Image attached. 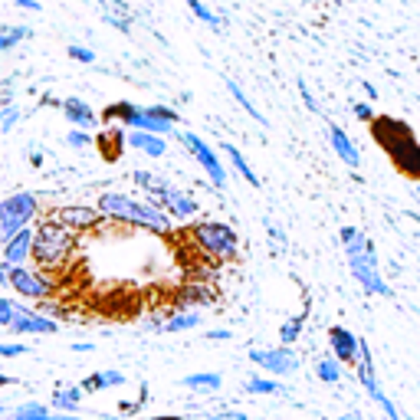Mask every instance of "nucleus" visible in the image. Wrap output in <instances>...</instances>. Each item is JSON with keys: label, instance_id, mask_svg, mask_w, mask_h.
<instances>
[{"label": "nucleus", "instance_id": "obj_31", "mask_svg": "<svg viewBox=\"0 0 420 420\" xmlns=\"http://www.w3.org/2000/svg\"><path fill=\"white\" fill-rule=\"evenodd\" d=\"M16 119H20V108L14 102H3L0 105V132H14Z\"/></svg>", "mask_w": 420, "mask_h": 420}, {"label": "nucleus", "instance_id": "obj_41", "mask_svg": "<svg viewBox=\"0 0 420 420\" xmlns=\"http://www.w3.org/2000/svg\"><path fill=\"white\" fill-rule=\"evenodd\" d=\"M226 338H233L230 329H210L207 331V342H226Z\"/></svg>", "mask_w": 420, "mask_h": 420}, {"label": "nucleus", "instance_id": "obj_8", "mask_svg": "<svg viewBox=\"0 0 420 420\" xmlns=\"http://www.w3.org/2000/svg\"><path fill=\"white\" fill-rule=\"evenodd\" d=\"M7 285L14 289L16 296H23V299H33V302L49 299V292H53V285L46 283L40 272L27 270V266H10V270H7Z\"/></svg>", "mask_w": 420, "mask_h": 420}, {"label": "nucleus", "instance_id": "obj_18", "mask_svg": "<svg viewBox=\"0 0 420 420\" xmlns=\"http://www.w3.org/2000/svg\"><path fill=\"white\" fill-rule=\"evenodd\" d=\"M95 141H99V148H102L105 161H119L121 145H125V128H108V132H102Z\"/></svg>", "mask_w": 420, "mask_h": 420}, {"label": "nucleus", "instance_id": "obj_32", "mask_svg": "<svg viewBox=\"0 0 420 420\" xmlns=\"http://www.w3.org/2000/svg\"><path fill=\"white\" fill-rule=\"evenodd\" d=\"M46 414H49V410H46V404H23L14 417H7V420H43Z\"/></svg>", "mask_w": 420, "mask_h": 420}, {"label": "nucleus", "instance_id": "obj_16", "mask_svg": "<svg viewBox=\"0 0 420 420\" xmlns=\"http://www.w3.org/2000/svg\"><path fill=\"white\" fill-rule=\"evenodd\" d=\"M125 145L132 151H141V154H148V158H161L167 151L165 138L161 135H151V132H125Z\"/></svg>", "mask_w": 420, "mask_h": 420}, {"label": "nucleus", "instance_id": "obj_36", "mask_svg": "<svg viewBox=\"0 0 420 420\" xmlns=\"http://www.w3.org/2000/svg\"><path fill=\"white\" fill-rule=\"evenodd\" d=\"M66 145H69V148H89L92 135L86 132V128H75V132H69V135H66Z\"/></svg>", "mask_w": 420, "mask_h": 420}, {"label": "nucleus", "instance_id": "obj_27", "mask_svg": "<svg viewBox=\"0 0 420 420\" xmlns=\"http://www.w3.org/2000/svg\"><path fill=\"white\" fill-rule=\"evenodd\" d=\"M302 325H305V312H302V315H292L289 322H283V325H279V342H283V345H292V342H299Z\"/></svg>", "mask_w": 420, "mask_h": 420}, {"label": "nucleus", "instance_id": "obj_48", "mask_svg": "<svg viewBox=\"0 0 420 420\" xmlns=\"http://www.w3.org/2000/svg\"><path fill=\"white\" fill-rule=\"evenodd\" d=\"M7 384H14V377H7V375H0V388H7Z\"/></svg>", "mask_w": 420, "mask_h": 420}, {"label": "nucleus", "instance_id": "obj_51", "mask_svg": "<svg viewBox=\"0 0 420 420\" xmlns=\"http://www.w3.org/2000/svg\"><path fill=\"white\" fill-rule=\"evenodd\" d=\"M417 197H420V187H417Z\"/></svg>", "mask_w": 420, "mask_h": 420}, {"label": "nucleus", "instance_id": "obj_43", "mask_svg": "<svg viewBox=\"0 0 420 420\" xmlns=\"http://www.w3.org/2000/svg\"><path fill=\"white\" fill-rule=\"evenodd\" d=\"M200 420H246V414L233 410V414H213V417H200Z\"/></svg>", "mask_w": 420, "mask_h": 420}, {"label": "nucleus", "instance_id": "obj_21", "mask_svg": "<svg viewBox=\"0 0 420 420\" xmlns=\"http://www.w3.org/2000/svg\"><path fill=\"white\" fill-rule=\"evenodd\" d=\"M224 154L230 158V165H233V171L240 174L246 184H253V187H259V178H256V171L250 165H246V158H243L240 151H237V145H224Z\"/></svg>", "mask_w": 420, "mask_h": 420}, {"label": "nucleus", "instance_id": "obj_7", "mask_svg": "<svg viewBox=\"0 0 420 420\" xmlns=\"http://www.w3.org/2000/svg\"><path fill=\"white\" fill-rule=\"evenodd\" d=\"M250 361H253L256 368H263V371H270V375H276V377H285V375H296V371H299V355L289 345L250 348Z\"/></svg>", "mask_w": 420, "mask_h": 420}, {"label": "nucleus", "instance_id": "obj_20", "mask_svg": "<svg viewBox=\"0 0 420 420\" xmlns=\"http://www.w3.org/2000/svg\"><path fill=\"white\" fill-rule=\"evenodd\" d=\"M226 89H230V95L237 99V105H240V108L246 112V115H250V119L259 121V125H266V115H263V112H259V108H256V105L250 102V95L243 92V86L237 82V79H226Z\"/></svg>", "mask_w": 420, "mask_h": 420}, {"label": "nucleus", "instance_id": "obj_2", "mask_svg": "<svg viewBox=\"0 0 420 420\" xmlns=\"http://www.w3.org/2000/svg\"><path fill=\"white\" fill-rule=\"evenodd\" d=\"M99 213L105 220L145 226V230H154V233H171V217L165 210L154 207L151 200H135V197L119 194V191H108V194L99 197Z\"/></svg>", "mask_w": 420, "mask_h": 420}, {"label": "nucleus", "instance_id": "obj_19", "mask_svg": "<svg viewBox=\"0 0 420 420\" xmlns=\"http://www.w3.org/2000/svg\"><path fill=\"white\" fill-rule=\"evenodd\" d=\"M125 384V375L121 371H95V375H89L79 388L82 390H102V388H121Z\"/></svg>", "mask_w": 420, "mask_h": 420}, {"label": "nucleus", "instance_id": "obj_34", "mask_svg": "<svg viewBox=\"0 0 420 420\" xmlns=\"http://www.w3.org/2000/svg\"><path fill=\"white\" fill-rule=\"evenodd\" d=\"M66 56H69V60H75V62H86V66H92V62H95V53H92L89 46H79V43L66 46Z\"/></svg>", "mask_w": 420, "mask_h": 420}, {"label": "nucleus", "instance_id": "obj_45", "mask_svg": "<svg viewBox=\"0 0 420 420\" xmlns=\"http://www.w3.org/2000/svg\"><path fill=\"white\" fill-rule=\"evenodd\" d=\"M361 89H364V95H368V99H377V89L371 86V82H361Z\"/></svg>", "mask_w": 420, "mask_h": 420}, {"label": "nucleus", "instance_id": "obj_40", "mask_svg": "<svg viewBox=\"0 0 420 420\" xmlns=\"http://www.w3.org/2000/svg\"><path fill=\"white\" fill-rule=\"evenodd\" d=\"M0 355L3 358H20V355H27V345H3L0 342Z\"/></svg>", "mask_w": 420, "mask_h": 420}, {"label": "nucleus", "instance_id": "obj_28", "mask_svg": "<svg viewBox=\"0 0 420 420\" xmlns=\"http://www.w3.org/2000/svg\"><path fill=\"white\" fill-rule=\"evenodd\" d=\"M187 7H191V14H194L197 20H204L207 27H213V30H224V16H217L210 7H204V0H187Z\"/></svg>", "mask_w": 420, "mask_h": 420}, {"label": "nucleus", "instance_id": "obj_37", "mask_svg": "<svg viewBox=\"0 0 420 420\" xmlns=\"http://www.w3.org/2000/svg\"><path fill=\"white\" fill-rule=\"evenodd\" d=\"M266 233H270L272 246H276L279 253H283L285 246H289V240H285V233H283V230H279V226H276V224H272V220H266Z\"/></svg>", "mask_w": 420, "mask_h": 420}, {"label": "nucleus", "instance_id": "obj_13", "mask_svg": "<svg viewBox=\"0 0 420 420\" xmlns=\"http://www.w3.org/2000/svg\"><path fill=\"white\" fill-rule=\"evenodd\" d=\"M33 253V226H23L16 230L10 240L3 243V263L7 266H23Z\"/></svg>", "mask_w": 420, "mask_h": 420}, {"label": "nucleus", "instance_id": "obj_38", "mask_svg": "<svg viewBox=\"0 0 420 420\" xmlns=\"http://www.w3.org/2000/svg\"><path fill=\"white\" fill-rule=\"evenodd\" d=\"M299 95H302V102H305V108H309V112H315V115L322 112V105H318V99H315L312 89H309V86H305L302 79H299Z\"/></svg>", "mask_w": 420, "mask_h": 420}, {"label": "nucleus", "instance_id": "obj_4", "mask_svg": "<svg viewBox=\"0 0 420 420\" xmlns=\"http://www.w3.org/2000/svg\"><path fill=\"white\" fill-rule=\"evenodd\" d=\"M191 237H194L197 246L207 256H213V259H233V256L240 253V237H237V230L220 224V220H204V224H197Z\"/></svg>", "mask_w": 420, "mask_h": 420}, {"label": "nucleus", "instance_id": "obj_25", "mask_svg": "<svg viewBox=\"0 0 420 420\" xmlns=\"http://www.w3.org/2000/svg\"><path fill=\"white\" fill-rule=\"evenodd\" d=\"M243 390L246 394H283V384L272 381V377H263V375H253L243 381Z\"/></svg>", "mask_w": 420, "mask_h": 420}, {"label": "nucleus", "instance_id": "obj_11", "mask_svg": "<svg viewBox=\"0 0 420 420\" xmlns=\"http://www.w3.org/2000/svg\"><path fill=\"white\" fill-rule=\"evenodd\" d=\"M329 345L335 351V358L342 364H355L358 361V335L348 331L345 325H331L329 329Z\"/></svg>", "mask_w": 420, "mask_h": 420}, {"label": "nucleus", "instance_id": "obj_30", "mask_svg": "<svg viewBox=\"0 0 420 420\" xmlns=\"http://www.w3.org/2000/svg\"><path fill=\"white\" fill-rule=\"evenodd\" d=\"M200 325V315L197 312H180V315H174V318H167L165 322V331H187V329H197Z\"/></svg>", "mask_w": 420, "mask_h": 420}, {"label": "nucleus", "instance_id": "obj_12", "mask_svg": "<svg viewBox=\"0 0 420 420\" xmlns=\"http://www.w3.org/2000/svg\"><path fill=\"white\" fill-rule=\"evenodd\" d=\"M325 135H329V145H331V151L345 161L351 171H358V165H361V154H358V148H355V141L348 138V132L342 128V125H335V121H329V128H325Z\"/></svg>", "mask_w": 420, "mask_h": 420}, {"label": "nucleus", "instance_id": "obj_6", "mask_svg": "<svg viewBox=\"0 0 420 420\" xmlns=\"http://www.w3.org/2000/svg\"><path fill=\"white\" fill-rule=\"evenodd\" d=\"M171 135L178 138L180 145H184V148L194 154L197 165H200L210 174V184H213L217 191H224V187H226V171H224V165H220V158H217V151L210 148L204 138H197L194 132H171Z\"/></svg>", "mask_w": 420, "mask_h": 420}, {"label": "nucleus", "instance_id": "obj_5", "mask_svg": "<svg viewBox=\"0 0 420 420\" xmlns=\"http://www.w3.org/2000/svg\"><path fill=\"white\" fill-rule=\"evenodd\" d=\"M36 213H40V207H36V197L30 191H16V194L3 197L0 200V243H7L16 230L30 226Z\"/></svg>", "mask_w": 420, "mask_h": 420}, {"label": "nucleus", "instance_id": "obj_26", "mask_svg": "<svg viewBox=\"0 0 420 420\" xmlns=\"http://www.w3.org/2000/svg\"><path fill=\"white\" fill-rule=\"evenodd\" d=\"M33 30L30 27H3L0 30V53H10L16 43H23V40H30Z\"/></svg>", "mask_w": 420, "mask_h": 420}, {"label": "nucleus", "instance_id": "obj_50", "mask_svg": "<svg viewBox=\"0 0 420 420\" xmlns=\"http://www.w3.org/2000/svg\"><path fill=\"white\" fill-rule=\"evenodd\" d=\"M154 420H178V417H154Z\"/></svg>", "mask_w": 420, "mask_h": 420}, {"label": "nucleus", "instance_id": "obj_46", "mask_svg": "<svg viewBox=\"0 0 420 420\" xmlns=\"http://www.w3.org/2000/svg\"><path fill=\"white\" fill-rule=\"evenodd\" d=\"M7 270H10V266H7V263H0V285H7Z\"/></svg>", "mask_w": 420, "mask_h": 420}, {"label": "nucleus", "instance_id": "obj_42", "mask_svg": "<svg viewBox=\"0 0 420 420\" xmlns=\"http://www.w3.org/2000/svg\"><path fill=\"white\" fill-rule=\"evenodd\" d=\"M14 3L20 7V10H30V14H40V10H43V7H40L36 0H14Z\"/></svg>", "mask_w": 420, "mask_h": 420}, {"label": "nucleus", "instance_id": "obj_35", "mask_svg": "<svg viewBox=\"0 0 420 420\" xmlns=\"http://www.w3.org/2000/svg\"><path fill=\"white\" fill-rule=\"evenodd\" d=\"M184 302H200V305H210V302H213V292H210L207 285H191V289L184 292Z\"/></svg>", "mask_w": 420, "mask_h": 420}, {"label": "nucleus", "instance_id": "obj_44", "mask_svg": "<svg viewBox=\"0 0 420 420\" xmlns=\"http://www.w3.org/2000/svg\"><path fill=\"white\" fill-rule=\"evenodd\" d=\"M43 420H82V417H73V414H46Z\"/></svg>", "mask_w": 420, "mask_h": 420}, {"label": "nucleus", "instance_id": "obj_22", "mask_svg": "<svg viewBox=\"0 0 420 420\" xmlns=\"http://www.w3.org/2000/svg\"><path fill=\"white\" fill-rule=\"evenodd\" d=\"M184 388H191V390H220L224 388V377L217 375V371H200V375L184 377Z\"/></svg>", "mask_w": 420, "mask_h": 420}, {"label": "nucleus", "instance_id": "obj_33", "mask_svg": "<svg viewBox=\"0 0 420 420\" xmlns=\"http://www.w3.org/2000/svg\"><path fill=\"white\" fill-rule=\"evenodd\" d=\"M16 312H20V305L0 296V329H10V325H14V318H16Z\"/></svg>", "mask_w": 420, "mask_h": 420}, {"label": "nucleus", "instance_id": "obj_52", "mask_svg": "<svg viewBox=\"0 0 420 420\" xmlns=\"http://www.w3.org/2000/svg\"><path fill=\"white\" fill-rule=\"evenodd\" d=\"M0 414H3V410H0Z\"/></svg>", "mask_w": 420, "mask_h": 420}, {"label": "nucleus", "instance_id": "obj_49", "mask_svg": "<svg viewBox=\"0 0 420 420\" xmlns=\"http://www.w3.org/2000/svg\"><path fill=\"white\" fill-rule=\"evenodd\" d=\"M338 420H364L361 414H345V417H338Z\"/></svg>", "mask_w": 420, "mask_h": 420}, {"label": "nucleus", "instance_id": "obj_24", "mask_svg": "<svg viewBox=\"0 0 420 420\" xmlns=\"http://www.w3.org/2000/svg\"><path fill=\"white\" fill-rule=\"evenodd\" d=\"M315 377L325 384H338L342 381V361L338 358H318L315 361Z\"/></svg>", "mask_w": 420, "mask_h": 420}, {"label": "nucleus", "instance_id": "obj_1", "mask_svg": "<svg viewBox=\"0 0 420 420\" xmlns=\"http://www.w3.org/2000/svg\"><path fill=\"white\" fill-rule=\"evenodd\" d=\"M338 240H342V250H345V256H348V270L355 276V283H358L368 296L390 299L394 289H390L388 279L381 276V259H377L375 243L368 240L358 226H342Z\"/></svg>", "mask_w": 420, "mask_h": 420}, {"label": "nucleus", "instance_id": "obj_3", "mask_svg": "<svg viewBox=\"0 0 420 420\" xmlns=\"http://www.w3.org/2000/svg\"><path fill=\"white\" fill-rule=\"evenodd\" d=\"M73 246H75V230H69L60 217L56 220H43L40 230H33L30 259H36V266H43V270H56V266H62L69 259Z\"/></svg>", "mask_w": 420, "mask_h": 420}, {"label": "nucleus", "instance_id": "obj_47", "mask_svg": "<svg viewBox=\"0 0 420 420\" xmlns=\"http://www.w3.org/2000/svg\"><path fill=\"white\" fill-rule=\"evenodd\" d=\"M73 351H92V345H89V342H75Z\"/></svg>", "mask_w": 420, "mask_h": 420}, {"label": "nucleus", "instance_id": "obj_29", "mask_svg": "<svg viewBox=\"0 0 420 420\" xmlns=\"http://www.w3.org/2000/svg\"><path fill=\"white\" fill-rule=\"evenodd\" d=\"M368 397H371V401H375V404L384 410V417H388V420H401V410L394 407V401H390L388 394H384V388H381V384H375V388L368 390Z\"/></svg>", "mask_w": 420, "mask_h": 420}, {"label": "nucleus", "instance_id": "obj_10", "mask_svg": "<svg viewBox=\"0 0 420 420\" xmlns=\"http://www.w3.org/2000/svg\"><path fill=\"white\" fill-rule=\"evenodd\" d=\"M56 329H60L56 318H49L43 312H30L27 305H20L14 325H10V331H16V335H53Z\"/></svg>", "mask_w": 420, "mask_h": 420}, {"label": "nucleus", "instance_id": "obj_17", "mask_svg": "<svg viewBox=\"0 0 420 420\" xmlns=\"http://www.w3.org/2000/svg\"><path fill=\"white\" fill-rule=\"evenodd\" d=\"M60 220L69 230H89L102 220V213H99V207H66L60 210Z\"/></svg>", "mask_w": 420, "mask_h": 420}, {"label": "nucleus", "instance_id": "obj_23", "mask_svg": "<svg viewBox=\"0 0 420 420\" xmlns=\"http://www.w3.org/2000/svg\"><path fill=\"white\" fill-rule=\"evenodd\" d=\"M82 394H86V390L79 388V384H75V388L56 390V394H53V410H62V414L75 410V407H79V401H82Z\"/></svg>", "mask_w": 420, "mask_h": 420}, {"label": "nucleus", "instance_id": "obj_9", "mask_svg": "<svg viewBox=\"0 0 420 420\" xmlns=\"http://www.w3.org/2000/svg\"><path fill=\"white\" fill-rule=\"evenodd\" d=\"M151 197V204L154 207H161L165 213H171V217H178V220H191L197 213V200L191 194H184V191H178L174 184H167V187H161V191H154Z\"/></svg>", "mask_w": 420, "mask_h": 420}, {"label": "nucleus", "instance_id": "obj_39", "mask_svg": "<svg viewBox=\"0 0 420 420\" xmlns=\"http://www.w3.org/2000/svg\"><path fill=\"white\" fill-rule=\"evenodd\" d=\"M351 112H355V119H361V121H375V112H371V105L368 102H355L351 105Z\"/></svg>", "mask_w": 420, "mask_h": 420}, {"label": "nucleus", "instance_id": "obj_15", "mask_svg": "<svg viewBox=\"0 0 420 420\" xmlns=\"http://www.w3.org/2000/svg\"><path fill=\"white\" fill-rule=\"evenodd\" d=\"M99 10H102L105 23H112L119 33H132L135 16H132V7L125 0H99Z\"/></svg>", "mask_w": 420, "mask_h": 420}, {"label": "nucleus", "instance_id": "obj_14", "mask_svg": "<svg viewBox=\"0 0 420 420\" xmlns=\"http://www.w3.org/2000/svg\"><path fill=\"white\" fill-rule=\"evenodd\" d=\"M60 108L73 128H86V132H89V128L99 125V119H95V112H92V105L86 102V99H75V95L73 99H62Z\"/></svg>", "mask_w": 420, "mask_h": 420}]
</instances>
